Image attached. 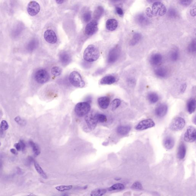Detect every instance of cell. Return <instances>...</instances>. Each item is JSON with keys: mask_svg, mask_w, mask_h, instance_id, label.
Returning <instances> with one entry per match:
<instances>
[{"mask_svg": "<svg viewBox=\"0 0 196 196\" xmlns=\"http://www.w3.org/2000/svg\"><path fill=\"white\" fill-rule=\"evenodd\" d=\"M100 55L99 49L95 46L91 44L89 45L85 50L83 57L85 61L92 62L97 60Z\"/></svg>", "mask_w": 196, "mask_h": 196, "instance_id": "obj_1", "label": "cell"}, {"mask_svg": "<svg viewBox=\"0 0 196 196\" xmlns=\"http://www.w3.org/2000/svg\"><path fill=\"white\" fill-rule=\"evenodd\" d=\"M69 80L71 84L75 87L83 88L85 85L80 74L76 71L71 72L69 76Z\"/></svg>", "mask_w": 196, "mask_h": 196, "instance_id": "obj_2", "label": "cell"}, {"mask_svg": "<svg viewBox=\"0 0 196 196\" xmlns=\"http://www.w3.org/2000/svg\"><path fill=\"white\" fill-rule=\"evenodd\" d=\"M91 106L90 103L85 102L77 103L75 107V112L79 117H82L86 115L89 112Z\"/></svg>", "mask_w": 196, "mask_h": 196, "instance_id": "obj_3", "label": "cell"}, {"mask_svg": "<svg viewBox=\"0 0 196 196\" xmlns=\"http://www.w3.org/2000/svg\"><path fill=\"white\" fill-rule=\"evenodd\" d=\"M34 78L36 81L38 83L41 84H43L48 82L50 78L47 71L44 69L38 70L36 72Z\"/></svg>", "mask_w": 196, "mask_h": 196, "instance_id": "obj_4", "label": "cell"}, {"mask_svg": "<svg viewBox=\"0 0 196 196\" xmlns=\"http://www.w3.org/2000/svg\"><path fill=\"white\" fill-rule=\"evenodd\" d=\"M152 11L154 15L162 16L166 13L167 9L162 3L156 2L152 4Z\"/></svg>", "mask_w": 196, "mask_h": 196, "instance_id": "obj_5", "label": "cell"}, {"mask_svg": "<svg viewBox=\"0 0 196 196\" xmlns=\"http://www.w3.org/2000/svg\"><path fill=\"white\" fill-rule=\"evenodd\" d=\"M185 125V120L182 117L176 118L172 121L170 125L171 130L174 131H179L182 130Z\"/></svg>", "mask_w": 196, "mask_h": 196, "instance_id": "obj_6", "label": "cell"}, {"mask_svg": "<svg viewBox=\"0 0 196 196\" xmlns=\"http://www.w3.org/2000/svg\"><path fill=\"white\" fill-rule=\"evenodd\" d=\"M40 10V6L39 4L35 1L30 2L27 5L28 13L31 16H34L37 15Z\"/></svg>", "mask_w": 196, "mask_h": 196, "instance_id": "obj_7", "label": "cell"}, {"mask_svg": "<svg viewBox=\"0 0 196 196\" xmlns=\"http://www.w3.org/2000/svg\"><path fill=\"white\" fill-rule=\"evenodd\" d=\"M196 139V129L193 126H190L187 129L184 136V140L186 142H193Z\"/></svg>", "mask_w": 196, "mask_h": 196, "instance_id": "obj_8", "label": "cell"}, {"mask_svg": "<svg viewBox=\"0 0 196 196\" xmlns=\"http://www.w3.org/2000/svg\"><path fill=\"white\" fill-rule=\"evenodd\" d=\"M155 125V123L152 119H146L139 122L136 126L135 128L138 130H145L153 127Z\"/></svg>", "mask_w": 196, "mask_h": 196, "instance_id": "obj_9", "label": "cell"}, {"mask_svg": "<svg viewBox=\"0 0 196 196\" xmlns=\"http://www.w3.org/2000/svg\"><path fill=\"white\" fill-rule=\"evenodd\" d=\"M85 120L89 128L92 130L95 128L98 122L96 118L95 114L92 113H88Z\"/></svg>", "mask_w": 196, "mask_h": 196, "instance_id": "obj_10", "label": "cell"}, {"mask_svg": "<svg viewBox=\"0 0 196 196\" xmlns=\"http://www.w3.org/2000/svg\"><path fill=\"white\" fill-rule=\"evenodd\" d=\"M98 30V23L93 20L89 22L86 26L85 32L87 35L92 36Z\"/></svg>", "mask_w": 196, "mask_h": 196, "instance_id": "obj_11", "label": "cell"}, {"mask_svg": "<svg viewBox=\"0 0 196 196\" xmlns=\"http://www.w3.org/2000/svg\"><path fill=\"white\" fill-rule=\"evenodd\" d=\"M120 50L118 47L113 48L109 52L108 57V62L109 63H113L119 59L120 55Z\"/></svg>", "mask_w": 196, "mask_h": 196, "instance_id": "obj_12", "label": "cell"}, {"mask_svg": "<svg viewBox=\"0 0 196 196\" xmlns=\"http://www.w3.org/2000/svg\"><path fill=\"white\" fill-rule=\"evenodd\" d=\"M44 39L48 43L51 44H54L57 40L56 34L55 32L51 30H48L44 33Z\"/></svg>", "mask_w": 196, "mask_h": 196, "instance_id": "obj_13", "label": "cell"}, {"mask_svg": "<svg viewBox=\"0 0 196 196\" xmlns=\"http://www.w3.org/2000/svg\"><path fill=\"white\" fill-rule=\"evenodd\" d=\"M168 111V105L165 103H162L156 108L155 110V113L156 116L158 117L162 118L166 115Z\"/></svg>", "mask_w": 196, "mask_h": 196, "instance_id": "obj_14", "label": "cell"}, {"mask_svg": "<svg viewBox=\"0 0 196 196\" xmlns=\"http://www.w3.org/2000/svg\"><path fill=\"white\" fill-rule=\"evenodd\" d=\"M162 56L161 54L159 53H155L151 55L150 58V62L151 65L157 66L159 65L162 63Z\"/></svg>", "mask_w": 196, "mask_h": 196, "instance_id": "obj_15", "label": "cell"}, {"mask_svg": "<svg viewBox=\"0 0 196 196\" xmlns=\"http://www.w3.org/2000/svg\"><path fill=\"white\" fill-rule=\"evenodd\" d=\"M135 20L138 24L142 26L147 25L150 23V20L143 13L137 15L135 17Z\"/></svg>", "mask_w": 196, "mask_h": 196, "instance_id": "obj_16", "label": "cell"}, {"mask_svg": "<svg viewBox=\"0 0 196 196\" xmlns=\"http://www.w3.org/2000/svg\"><path fill=\"white\" fill-rule=\"evenodd\" d=\"M99 105L102 109H106L108 107L110 103V99L109 97H103L98 100Z\"/></svg>", "mask_w": 196, "mask_h": 196, "instance_id": "obj_17", "label": "cell"}, {"mask_svg": "<svg viewBox=\"0 0 196 196\" xmlns=\"http://www.w3.org/2000/svg\"><path fill=\"white\" fill-rule=\"evenodd\" d=\"M164 146L167 150H170L173 148L175 144L174 139L171 136H167L164 140Z\"/></svg>", "mask_w": 196, "mask_h": 196, "instance_id": "obj_18", "label": "cell"}, {"mask_svg": "<svg viewBox=\"0 0 196 196\" xmlns=\"http://www.w3.org/2000/svg\"><path fill=\"white\" fill-rule=\"evenodd\" d=\"M118 25L117 21L115 19H110L107 21L106 26L108 30L113 31L116 29Z\"/></svg>", "mask_w": 196, "mask_h": 196, "instance_id": "obj_19", "label": "cell"}, {"mask_svg": "<svg viewBox=\"0 0 196 196\" xmlns=\"http://www.w3.org/2000/svg\"><path fill=\"white\" fill-rule=\"evenodd\" d=\"M187 148L185 145L183 143L180 144L178 148L177 156L180 159L184 158L186 154Z\"/></svg>", "mask_w": 196, "mask_h": 196, "instance_id": "obj_20", "label": "cell"}, {"mask_svg": "<svg viewBox=\"0 0 196 196\" xmlns=\"http://www.w3.org/2000/svg\"><path fill=\"white\" fill-rule=\"evenodd\" d=\"M155 74L158 77L164 78L166 77L168 75V70L166 68L160 67L155 70Z\"/></svg>", "mask_w": 196, "mask_h": 196, "instance_id": "obj_21", "label": "cell"}, {"mask_svg": "<svg viewBox=\"0 0 196 196\" xmlns=\"http://www.w3.org/2000/svg\"><path fill=\"white\" fill-rule=\"evenodd\" d=\"M60 60L61 63L63 65H66L70 63L71 58L68 53L67 52H63L60 54Z\"/></svg>", "mask_w": 196, "mask_h": 196, "instance_id": "obj_22", "label": "cell"}, {"mask_svg": "<svg viewBox=\"0 0 196 196\" xmlns=\"http://www.w3.org/2000/svg\"><path fill=\"white\" fill-rule=\"evenodd\" d=\"M116 82V78L113 75H107L101 80L100 83L102 85H111Z\"/></svg>", "mask_w": 196, "mask_h": 196, "instance_id": "obj_23", "label": "cell"}, {"mask_svg": "<svg viewBox=\"0 0 196 196\" xmlns=\"http://www.w3.org/2000/svg\"><path fill=\"white\" fill-rule=\"evenodd\" d=\"M196 100L194 98H191L188 101L187 104V109L190 114H192L195 111Z\"/></svg>", "mask_w": 196, "mask_h": 196, "instance_id": "obj_24", "label": "cell"}, {"mask_svg": "<svg viewBox=\"0 0 196 196\" xmlns=\"http://www.w3.org/2000/svg\"><path fill=\"white\" fill-rule=\"evenodd\" d=\"M131 129V127L129 126H120L117 128V132L121 135H125L129 133Z\"/></svg>", "mask_w": 196, "mask_h": 196, "instance_id": "obj_25", "label": "cell"}, {"mask_svg": "<svg viewBox=\"0 0 196 196\" xmlns=\"http://www.w3.org/2000/svg\"><path fill=\"white\" fill-rule=\"evenodd\" d=\"M142 38V35L141 33H136L134 34L132 38L130 41V44L131 46H133L136 45L141 40Z\"/></svg>", "mask_w": 196, "mask_h": 196, "instance_id": "obj_26", "label": "cell"}, {"mask_svg": "<svg viewBox=\"0 0 196 196\" xmlns=\"http://www.w3.org/2000/svg\"><path fill=\"white\" fill-rule=\"evenodd\" d=\"M147 98L149 102L151 103H156L159 100V97L158 94L155 92H150L147 96Z\"/></svg>", "mask_w": 196, "mask_h": 196, "instance_id": "obj_27", "label": "cell"}, {"mask_svg": "<svg viewBox=\"0 0 196 196\" xmlns=\"http://www.w3.org/2000/svg\"><path fill=\"white\" fill-rule=\"evenodd\" d=\"M179 51L177 49H172L170 53V59L172 61H177L179 58Z\"/></svg>", "mask_w": 196, "mask_h": 196, "instance_id": "obj_28", "label": "cell"}, {"mask_svg": "<svg viewBox=\"0 0 196 196\" xmlns=\"http://www.w3.org/2000/svg\"><path fill=\"white\" fill-rule=\"evenodd\" d=\"M34 164L35 169L36 170V171L42 177L44 178V179H47V176L46 174L43 171L42 168L35 161H34Z\"/></svg>", "mask_w": 196, "mask_h": 196, "instance_id": "obj_29", "label": "cell"}, {"mask_svg": "<svg viewBox=\"0 0 196 196\" xmlns=\"http://www.w3.org/2000/svg\"><path fill=\"white\" fill-rule=\"evenodd\" d=\"M168 15L170 18H176L179 16V12L174 8L171 7L168 10Z\"/></svg>", "mask_w": 196, "mask_h": 196, "instance_id": "obj_30", "label": "cell"}, {"mask_svg": "<svg viewBox=\"0 0 196 196\" xmlns=\"http://www.w3.org/2000/svg\"><path fill=\"white\" fill-rule=\"evenodd\" d=\"M29 143L30 145L32 148L34 155L36 156L39 155L40 153V151L37 145L32 141H30Z\"/></svg>", "mask_w": 196, "mask_h": 196, "instance_id": "obj_31", "label": "cell"}, {"mask_svg": "<svg viewBox=\"0 0 196 196\" xmlns=\"http://www.w3.org/2000/svg\"><path fill=\"white\" fill-rule=\"evenodd\" d=\"M107 192L105 189H97L92 191L91 196H102Z\"/></svg>", "mask_w": 196, "mask_h": 196, "instance_id": "obj_32", "label": "cell"}, {"mask_svg": "<svg viewBox=\"0 0 196 196\" xmlns=\"http://www.w3.org/2000/svg\"><path fill=\"white\" fill-rule=\"evenodd\" d=\"M196 42L195 39L193 40L188 47V50L190 53H195L196 50Z\"/></svg>", "mask_w": 196, "mask_h": 196, "instance_id": "obj_33", "label": "cell"}, {"mask_svg": "<svg viewBox=\"0 0 196 196\" xmlns=\"http://www.w3.org/2000/svg\"><path fill=\"white\" fill-rule=\"evenodd\" d=\"M124 189V185L121 183H117L113 185L109 189V191L115 190H122Z\"/></svg>", "mask_w": 196, "mask_h": 196, "instance_id": "obj_34", "label": "cell"}, {"mask_svg": "<svg viewBox=\"0 0 196 196\" xmlns=\"http://www.w3.org/2000/svg\"><path fill=\"white\" fill-rule=\"evenodd\" d=\"M72 187L73 186L72 185H61L56 187V189L58 191H64L71 190Z\"/></svg>", "mask_w": 196, "mask_h": 196, "instance_id": "obj_35", "label": "cell"}, {"mask_svg": "<svg viewBox=\"0 0 196 196\" xmlns=\"http://www.w3.org/2000/svg\"><path fill=\"white\" fill-rule=\"evenodd\" d=\"M51 72L52 74L54 76H59L61 74L62 72V70L61 68H59V67H54L52 68V70H51Z\"/></svg>", "mask_w": 196, "mask_h": 196, "instance_id": "obj_36", "label": "cell"}, {"mask_svg": "<svg viewBox=\"0 0 196 196\" xmlns=\"http://www.w3.org/2000/svg\"><path fill=\"white\" fill-rule=\"evenodd\" d=\"M38 42L35 40H33L30 41L28 45V50L29 51H33V50L36 48L38 46Z\"/></svg>", "mask_w": 196, "mask_h": 196, "instance_id": "obj_37", "label": "cell"}, {"mask_svg": "<svg viewBox=\"0 0 196 196\" xmlns=\"http://www.w3.org/2000/svg\"><path fill=\"white\" fill-rule=\"evenodd\" d=\"M121 101L119 99H115L112 101V103H111V108H112V110H115L116 109H117L118 107L121 104Z\"/></svg>", "mask_w": 196, "mask_h": 196, "instance_id": "obj_38", "label": "cell"}, {"mask_svg": "<svg viewBox=\"0 0 196 196\" xmlns=\"http://www.w3.org/2000/svg\"><path fill=\"white\" fill-rule=\"evenodd\" d=\"M95 117L98 122H103L107 121L106 116L104 114H96Z\"/></svg>", "mask_w": 196, "mask_h": 196, "instance_id": "obj_39", "label": "cell"}, {"mask_svg": "<svg viewBox=\"0 0 196 196\" xmlns=\"http://www.w3.org/2000/svg\"><path fill=\"white\" fill-rule=\"evenodd\" d=\"M103 12H104V9H103V7H102V6H99L97 9L96 10L95 15L97 18H99L100 17V16L102 15Z\"/></svg>", "mask_w": 196, "mask_h": 196, "instance_id": "obj_40", "label": "cell"}, {"mask_svg": "<svg viewBox=\"0 0 196 196\" xmlns=\"http://www.w3.org/2000/svg\"><path fill=\"white\" fill-rule=\"evenodd\" d=\"M91 12L90 11L84 13L83 15V19L84 22H89L91 19Z\"/></svg>", "mask_w": 196, "mask_h": 196, "instance_id": "obj_41", "label": "cell"}, {"mask_svg": "<svg viewBox=\"0 0 196 196\" xmlns=\"http://www.w3.org/2000/svg\"><path fill=\"white\" fill-rule=\"evenodd\" d=\"M0 127H1V130H3V131H5L7 130L9 127V126L8 122L6 120H3L1 122V124H0Z\"/></svg>", "mask_w": 196, "mask_h": 196, "instance_id": "obj_42", "label": "cell"}, {"mask_svg": "<svg viewBox=\"0 0 196 196\" xmlns=\"http://www.w3.org/2000/svg\"><path fill=\"white\" fill-rule=\"evenodd\" d=\"M131 188L134 190H141L142 189V184L140 182L136 181L132 184Z\"/></svg>", "mask_w": 196, "mask_h": 196, "instance_id": "obj_43", "label": "cell"}, {"mask_svg": "<svg viewBox=\"0 0 196 196\" xmlns=\"http://www.w3.org/2000/svg\"><path fill=\"white\" fill-rule=\"evenodd\" d=\"M146 13L147 16L150 18L153 17L154 14L152 10L150 7H147L146 10Z\"/></svg>", "mask_w": 196, "mask_h": 196, "instance_id": "obj_44", "label": "cell"}, {"mask_svg": "<svg viewBox=\"0 0 196 196\" xmlns=\"http://www.w3.org/2000/svg\"><path fill=\"white\" fill-rule=\"evenodd\" d=\"M192 1H180V3L183 6H187L190 5Z\"/></svg>", "mask_w": 196, "mask_h": 196, "instance_id": "obj_45", "label": "cell"}, {"mask_svg": "<svg viewBox=\"0 0 196 196\" xmlns=\"http://www.w3.org/2000/svg\"><path fill=\"white\" fill-rule=\"evenodd\" d=\"M116 11L117 14H118L120 16H123V11L121 7H117L116 8Z\"/></svg>", "mask_w": 196, "mask_h": 196, "instance_id": "obj_46", "label": "cell"}, {"mask_svg": "<svg viewBox=\"0 0 196 196\" xmlns=\"http://www.w3.org/2000/svg\"><path fill=\"white\" fill-rule=\"evenodd\" d=\"M195 5H193L190 10V13L192 16H195L196 15Z\"/></svg>", "mask_w": 196, "mask_h": 196, "instance_id": "obj_47", "label": "cell"}, {"mask_svg": "<svg viewBox=\"0 0 196 196\" xmlns=\"http://www.w3.org/2000/svg\"><path fill=\"white\" fill-rule=\"evenodd\" d=\"M19 143L20 146H21V150L22 151H24L25 149V147H26V145H25L24 141L23 140H20Z\"/></svg>", "mask_w": 196, "mask_h": 196, "instance_id": "obj_48", "label": "cell"}, {"mask_svg": "<svg viewBox=\"0 0 196 196\" xmlns=\"http://www.w3.org/2000/svg\"><path fill=\"white\" fill-rule=\"evenodd\" d=\"M15 120L19 124H22L24 123V121H22V120L20 117L17 116L15 117Z\"/></svg>", "mask_w": 196, "mask_h": 196, "instance_id": "obj_49", "label": "cell"}, {"mask_svg": "<svg viewBox=\"0 0 196 196\" xmlns=\"http://www.w3.org/2000/svg\"><path fill=\"white\" fill-rule=\"evenodd\" d=\"M187 88V85L186 83H183L181 85L180 88V92L181 93H183L185 91Z\"/></svg>", "mask_w": 196, "mask_h": 196, "instance_id": "obj_50", "label": "cell"}, {"mask_svg": "<svg viewBox=\"0 0 196 196\" xmlns=\"http://www.w3.org/2000/svg\"><path fill=\"white\" fill-rule=\"evenodd\" d=\"M128 82L129 84L133 85L135 83V79L132 77L129 78L128 80Z\"/></svg>", "mask_w": 196, "mask_h": 196, "instance_id": "obj_51", "label": "cell"}, {"mask_svg": "<svg viewBox=\"0 0 196 196\" xmlns=\"http://www.w3.org/2000/svg\"><path fill=\"white\" fill-rule=\"evenodd\" d=\"M14 147L18 151H21V146L19 143H16L14 144Z\"/></svg>", "mask_w": 196, "mask_h": 196, "instance_id": "obj_52", "label": "cell"}, {"mask_svg": "<svg viewBox=\"0 0 196 196\" xmlns=\"http://www.w3.org/2000/svg\"><path fill=\"white\" fill-rule=\"evenodd\" d=\"M10 151H11V153L15 155H17L18 154L17 151L15 149H11V150H10Z\"/></svg>", "mask_w": 196, "mask_h": 196, "instance_id": "obj_53", "label": "cell"}, {"mask_svg": "<svg viewBox=\"0 0 196 196\" xmlns=\"http://www.w3.org/2000/svg\"><path fill=\"white\" fill-rule=\"evenodd\" d=\"M64 1H56V3H57L58 4H62L64 2Z\"/></svg>", "mask_w": 196, "mask_h": 196, "instance_id": "obj_54", "label": "cell"}, {"mask_svg": "<svg viewBox=\"0 0 196 196\" xmlns=\"http://www.w3.org/2000/svg\"><path fill=\"white\" fill-rule=\"evenodd\" d=\"M196 118L195 117V118H194V120H193V121L194 122L195 124V122H196Z\"/></svg>", "mask_w": 196, "mask_h": 196, "instance_id": "obj_55", "label": "cell"}, {"mask_svg": "<svg viewBox=\"0 0 196 196\" xmlns=\"http://www.w3.org/2000/svg\"><path fill=\"white\" fill-rule=\"evenodd\" d=\"M62 196H69V195L65 193L62 195Z\"/></svg>", "mask_w": 196, "mask_h": 196, "instance_id": "obj_56", "label": "cell"}, {"mask_svg": "<svg viewBox=\"0 0 196 196\" xmlns=\"http://www.w3.org/2000/svg\"><path fill=\"white\" fill-rule=\"evenodd\" d=\"M26 196H37L35 195H34L31 194V195H27Z\"/></svg>", "mask_w": 196, "mask_h": 196, "instance_id": "obj_57", "label": "cell"}, {"mask_svg": "<svg viewBox=\"0 0 196 196\" xmlns=\"http://www.w3.org/2000/svg\"><path fill=\"white\" fill-rule=\"evenodd\" d=\"M1 142H0V146H1Z\"/></svg>", "mask_w": 196, "mask_h": 196, "instance_id": "obj_58", "label": "cell"}]
</instances>
